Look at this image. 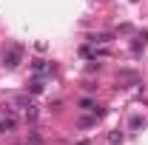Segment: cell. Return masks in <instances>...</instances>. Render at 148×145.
<instances>
[{"label":"cell","mask_w":148,"mask_h":145,"mask_svg":"<svg viewBox=\"0 0 148 145\" xmlns=\"http://www.w3.org/2000/svg\"><path fill=\"white\" fill-rule=\"evenodd\" d=\"M9 131H14V120H12V117L0 122V134H9Z\"/></svg>","instance_id":"cell-2"},{"label":"cell","mask_w":148,"mask_h":145,"mask_svg":"<svg viewBox=\"0 0 148 145\" xmlns=\"http://www.w3.org/2000/svg\"><path fill=\"white\" fill-rule=\"evenodd\" d=\"M77 145H91V142H88V140H83V142H77Z\"/></svg>","instance_id":"cell-4"},{"label":"cell","mask_w":148,"mask_h":145,"mask_svg":"<svg viewBox=\"0 0 148 145\" xmlns=\"http://www.w3.org/2000/svg\"><path fill=\"white\" fill-rule=\"evenodd\" d=\"M108 142H111V145H117V142H123V134H111V137H108Z\"/></svg>","instance_id":"cell-3"},{"label":"cell","mask_w":148,"mask_h":145,"mask_svg":"<svg viewBox=\"0 0 148 145\" xmlns=\"http://www.w3.org/2000/svg\"><path fill=\"white\" fill-rule=\"evenodd\" d=\"M20 46H14V49H9V54H3V66L6 68H17V63H20Z\"/></svg>","instance_id":"cell-1"}]
</instances>
